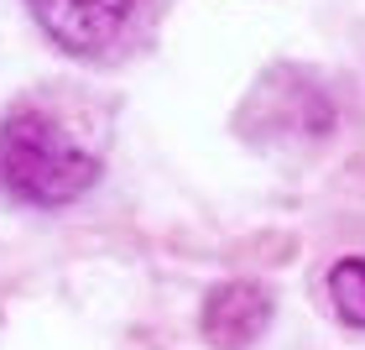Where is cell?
<instances>
[{
    "mask_svg": "<svg viewBox=\"0 0 365 350\" xmlns=\"http://www.w3.org/2000/svg\"><path fill=\"white\" fill-rule=\"evenodd\" d=\"M94 178H99L94 152H84V141L63 131L53 115L16 110L0 121V183L21 204L37 209L73 204Z\"/></svg>",
    "mask_w": 365,
    "mask_h": 350,
    "instance_id": "cell-1",
    "label": "cell"
},
{
    "mask_svg": "<svg viewBox=\"0 0 365 350\" xmlns=\"http://www.w3.org/2000/svg\"><path fill=\"white\" fill-rule=\"evenodd\" d=\"M141 0H31L47 37L68 53H105V47L130 26Z\"/></svg>",
    "mask_w": 365,
    "mask_h": 350,
    "instance_id": "cell-2",
    "label": "cell"
},
{
    "mask_svg": "<svg viewBox=\"0 0 365 350\" xmlns=\"http://www.w3.org/2000/svg\"><path fill=\"white\" fill-rule=\"evenodd\" d=\"M272 319V293L256 282H225L220 293H209L204 304V335L220 350H240L251 345Z\"/></svg>",
    "mask_w": 365,
    "mask_h": 350,
    "instance_id": "cell-3",
    "label": "cell"
},
{
    "mask_svg": "<svg viewBox=\"0 0 365 350\" xmlns=\"http://www.w3.org/2000/svg\"><path fill=\"white\" fill-rule=\"evenodd\" d=\"M329 304L344 324L365 329V256H344L329 266Z\"/></svg>",
    "mask_w": 365,
    "mask_h": 350,
    "instance_id": "cell-4",
    "label": "cell"
}]
</instances>
